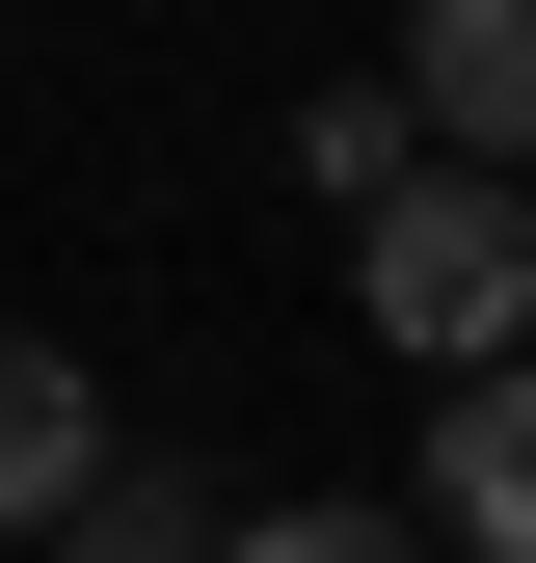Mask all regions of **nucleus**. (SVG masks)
Returning <instances> with one entry per match:
<instances>
[{
    "instance_id": "obj_5",
    "label": "nucleus",
    "mask_w": 536,
    "mask_h": 563,
    "mask_svg": "<svg viewBox=\"0 0 536 563\" xmlns=\"http://www.w3.org/2000/svg\"><path fill=\"white\" fill-rule=\"evenodd\" d=\"M54 563H215V510H188V456H108L81 510H54Z\"/></svg>"
},
{
    "instance_id": "obj_2",
    "label": "nucleus",
    "mask_w": 536,
    "mask_h": 563,
    "mask_svg": "<svg viewBox=\"0 0 536 563\" xmlns=\"http://www.w3.org/2000/svg\"><path fill=\"white\" fill-rule=\"evenodd\" d=\"M402 108H429L483 188H536V0H429V27H402Z\"/></svg>"
},
{
    "instance_id": "obj_4",
    "label": "nucleus",
    "mask_w": 536,
    "mask_h": 563,
    "mask_svg": "<svg viewBox=\"0 0 536 563\" xmlns=\"http://www.w3.org/2000/svg\"><path fill=\"white\" fill-rule=\"evenodd\" d=\"M81 483H108V402H81V349H27V322H0V537H54Z\"/></svg>"
},
{
    "instance_id": "obj_1",
    "label": "nucleus",
    "mask_w": 536,
    "mask_h": 563,
    "mask_svg": "<svg viewBox=\"0 0 536 563\" xmlns=\"http://www.w3.org/2000/svg\"><path fill=\"white\" fill-rule=\"evenodd\" d=\"M349 322L402 349V376H510V349H536V188H483V162H402L376 188V216H349Z\"/></svg>"
},
{
    "instance_id": "obj_6",
    "label": "nucleus",
    "mask_w": 536,
    "mask_h": 563,
    "mask_svg": "<svg viewBox=\"0 0 536 563\" xmlns=\"http://www.w3.org/2000/svg\"><path fill=\"white\" fill-rule=\"evenodd\" d=\"M215 563H429L402 510H215Z\"/></svg>"
},
{
    "instance_id": "obj_3",
    "label": "nucleus",
    "mask_w": 536,
    "mask_h": 563,
    "mask_svg": "<svg viewBox=\"0 0 536 563\" xmlns=\"http://www.w3.org/2000/svg\"><path fill=\"white\" fill-rule=\"evenodd\" d=\"M402 537H456V563H536V349L429 402V510H402Z\"/></svg>"
}]
</instances>
